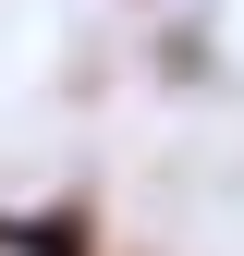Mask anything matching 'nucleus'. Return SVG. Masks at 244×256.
<instances>
[{
  "label": "nucleus",
  "mask_w": 244,
  "mask_h": 256,
  "mask_svg": "<svg viewBox=\"0 0 244 256\" xmlns=\"http://www.w3.org/2000/svg\"><path fill=\"white\" fill-rule=\"evenodd\" d=\"M12 256H110V244H98V208H86V196L24 208V220H12Z\"/></svg>",
  "instance_id": "f257e3e1"
},
{
  "label": "nucleus",
  "mask_w": 244,
  "mask_h": 256,
  "mask_svg": "<svg viewBox=\"0 0 244 256\" xmlns=\"http://www.w3.org/2000/svg\"><path fill=\"white\" fill-rule=\"evenodd\" d=\"M0 256H12V208H0Z\"/></svg>",
  "instance_id": "f03ea898"
}]
</instances>
